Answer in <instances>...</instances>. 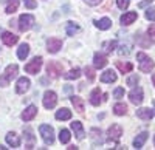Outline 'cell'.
Masks as SVG:
<instances>
[{"label": "cell", "mask_w": 155, "mask_h": 150, "mask_svg": "<svg viewBox=\"0 0 155 150\" xmlns=\"http://www.w3.org/2000/svg\"><path fill=\"white\" fill-rule=\"evenodd\" d=\"M71 104L74 105V110L79 111V113H82L84 111V101L79 97V96H71Z\"/></svg>", "instance_id": "obj_26"}, {"label": "cell", "mask_w": 155, "mask_h": 150, "mask_svg": "<svg viewBox=\"0 0 155 150\" xmlns=\"http://www.w3.org/2000/svg\"><path fill=\"white\" fill-rule=\"evenodd\" d=\"M42 68V57H34L31 62H28L27 65H25V71L30 73V74H37L39 70Z\"/></svg>", "instance_id": "obj_6"}, {"label": "cell", "mask_w": 155, "mask_h": 150, "mask_svg": "<svg viewBox=\"0 0 155 150\" xmlns=\"http://www.w3.org/2000/svg\"><path fill=\"white\" fill-rule=\"evenodd\" d=\"M113 96H115L116 99H121V97L124 96V88H123V87H118V88H115Z\"/></svg>", "instance_id": "obj_37"}, {"label": "cell", "mask_w": 155, "mask_h": 150, "mask_svg": "<svg viewBox=\"0 0 155 150\" xmlns=\"http://www.w3.org/2000/svg\"><path fill=\"white\" fill-rule=\"evenodd\" d=\"M62 71H64V67H62L61 62L53 60V62H50V64L47 65V73H48V76H51V78H59L62 74Z\"/></svg>", "instance_id": "obj_4"}, {"label": "cell", "mask_w": 155, "mask_h": 150, "mask_svg": "<svg viewBox=\"0 0 155 150\" xmlns=\"http://www.w3.org/2000/svg\"><path fill=\"white\" fill-rule=\"evenodd\" d=\"M36 115H37V107L30 105V107L25 108V111L22 113V119H23V121H31V119H34Z\"/></svg>", "instance_id": "obj_14"}, {"label": "cell", "mask_w": 155, "mask_h": 150, "mask_svg": "<svg viewBox=\"0 0 155 150\" xmlns=\"http://www.w3.org/2000/svg\"><path fill=\"white\" fill-rule=\"evenodd\" d=\"M56 102H58V96H56V93L54 91H45V94H44V107L45 108H53L54 105H56Z\"/></svg>", "instance_id": "obj_8"}, {"label": "cell", "mask_w": 155, "mask_h": 150, "mask_svg": "<svg viewBox=\"0 0 155 150\" xmlns=\"http://www.w3.org/2000/svg\"><path fill=\"white\" fill-rule=\"evenodd\" d=\"M137 116L143 121H150L153 116V110L152 108H140V110H137Z\"/></svg>", "instance_id": "obj_16"}, {"label": "cell", "mask_w": 155, "mask_h": 150, "mask_svg": "<svg viewBox=\"0 0 155 150\" xmlns=\"http://www.w3.org/2000/svg\"><path fill=\"white\" fill-rule=\"evenodd\" d=\"M5 2H6L5 11L8 12V14H14V12L17 11V8H19V0H5Z\"/></svg>", "instance_id": "obj_23"}, {"label": "cell", "mask_w": 155, "mask_h": 150, "mask_svg": "<svg viewBox=\"0 0 155 150\" xmlns=\"http://www.w3.org/2000/svg\"><path fill=\"white\" fill-rule=\"evenodd\" d=\"M84 2H87V5H92V6H96L101 0H84Z\"/></svg>", "instance_id": "obj_40"}, {"label": "cell", "mask_w": 155, "mask_h": 150, "mask_svg": "<svg viewBox=\"0 0 155 150\" xmlns=\"http://www.w3.org/2000/svg\"><path fill=\"white\" fill-rule=\"evenodd\" d=\"M146 139H147V133H146V132L137 135V138L134 139V145H135V148H141V147H143V144L146 142Z\"/></svg>", "instance_id": "obj_25"}, {"label": "cell", "mask_w": 155, "mask_h": 150, "mask_svg": "<svg viewBox=\"0 0 155 150\" xmlns=\"http://www.w3.org/2000/svg\"><path fill=\"white\" fill-rule=\"evenodd\" d=\"M39 132H41L42 139H44L45 144L50 145V144L54 142V130H53V127H50L48 124H42V126L39 127Z\"/></svg>", "instance_id": "obj_3"}, {"label": "cell", "mask_w": 155, "mask_h": 150, "mask_svg": "<svg viewBox=\"0 0 155 150\" xmlns=\"http://www.w3.org/2000/svg\"><path fill=\"white\" fill-rule=\"evenodd\" d=\"M95 25H96L99 30L106 31V30H109V28L112 27V20H110L109 17H102V19H99L98 22H95Z\"/></svg>", "instance_id": "obj_21"}, {"label": "cell", "mask_w": 155, "mask_h": 150, "mask_svg": "<svg viewBox=\"0 0 155 150\" xmlns=\"http://www.w3.org/2000/svg\"><path fill=\"white\" fill-rule=\"evenodd\" d=\"M152 81H153V85H155V74H153V76H152Z\"/></svg>", "instance_id": "obj_42"}, {"label": "cell", "mask_w": 155, "mask_h": 150, "mask_svg": "<svg viewBox=\"0 0 155 150\" xmlns=\"http://www.w3.org/2000/svg\"><path fill=\"white\" fill-rule=\"evenodd\" d=\"M101 82H104V84L116 82V74H115V71H112V70L104 71V73H102V76H101Z\"/></svg>", "instance_id": "obj_18"}, {"label": "cell", "mask_w": 155, "mask_h": 150, "mask_svg": "<svg viewBox=\"0 0 155 150\" xmlns=\"http://www.w3.org/2000/svg\"><path fill=\"white\" fill-rule=\"evenodd\" d=\"M17 71H19V67H17L16 64L8 65L6 70H5V73H3V76L0 78V87H6V85H9L11 79L17 76Z\"/></svg>", "instance_id": "obj_1"}, {"label": "cell", "mask_w": 155, "mask_h": 150, "mask_svg": "<svg viewBox=\"0 0 155 150\" xmlns=\"http://www.w3.org/2000/svg\"><path fill=\"white\" fill-rule=\"evenodd\" d=\"M84 73H85V76H87V79H88L90 82L95 81V70H93L92 67H85Z\"/></svg>", "instance_id": "obj_32"}, {"label": "cell", "mask_w": 155, "mask_h": 150, "mask_svg": "<svg viewBox=\"0 0 155 150\" xmlns=\"http://www.w3.org/2000/svg\"><path fill=\"white\" fill-rule=\"evenodd\" d=\"M101 90L99 88H95L92 93H90V104L92 105H95V107H98L99 104H101Z\"/></svg>", "instance_id": "obj_19"}, {"label": "cell", "mask_w": 155, "mask_h": 150, "mask_svg": "<svg viewBox=\"0 0 155 150\" xmlns=\"http://www.w3.org/2000/svg\"><path fill=\"white\" fill-rule=\"evenodd\" d=\"M70 138H71L70 132H68L67 129H62L61 133H59V141H61L62 144H67V142H70Z\"/></svg>", "instance_id": "obj_29"}, {"label": "cell", "mask_w": 155, "mask_h": 150, "mask_svg": "<svg viewBox=\"0 0 155 150\" xmlns=\"http://www.w3.org/2000/svg\"><path fill=\"white\" fill-rule=\"evenodd\" d=\"M28 88H30V79L20 78V79L17 81V84H16V93L22 94V93H25V91H28Z\"/></svg>", "instance_id": "obj_11"}, {"label": "cell", "mask_w": 155, "mask_h": 150, "mask_svg": "<svg viewBox=\"0 0 155 150\" xmlns=\"http://www.w3.org/2000/svg\"><path fill=\"white\" fill-rule=\"evenodd\" d=\"M144 16H146L147 20H155V8H149Z\"/></svg>", "instance_id": "obj_36"}, {"label": "cell", "mask_w": 155, "mask_h": 150, "mask_svg": "<svg viewBox=\"0 0 155 150\" xmlns=\"http://www.w3.org/2000/svg\"><path fill=\"white\" fill-rule=\"evenodd\" d=\"M2 40L6 46H12V45H16L17 40H19V37L16 34H12V33H3L2 34Z\"/></svg>", "instance_id": "obj_12"}, {"label": "cell", "mask_w": 155, "mask_h": 150, "mask_svg": "<svg viewBox=\"0 0 155 150\" xmlns=\"http://www.w3.org/2000/svg\"><path fill=\"white\" fill-rule=\"evenodd\" d=\"M107 138H109V141H118L120 138H121V135H123V129H121V126H118V124H113V126L109 129V132H107Z\"/></svg>", "instance_id": "obj_9"}, {"label": "cell", "mask_w": 155, "mask_h": 150, "mask_svg": "<svg viewBox=\"0 0 155 150\" xmlns=\"http://www.w3.org/2000/svg\"><path fill=\"white\" fill-rule=\"evenodd\" d=\"M129 3H130V0H116V5H118L120 9H126Z\"/></svg>", "instance_id": "obj_38"}, {"label": "cell", "mask_w": 155, "mask_h": 150, "mask_svg": "<svg viewBox=\"0 0 155 150\" xmlns=\"http://www.w3.org/2000/svg\"><path fill=\"white\" fill-rule=\"evenodd\" d=\"M71 129H73V132H74V135H76V138L78 139H84V129H82V124L79 122V121H74V122H71Z\"/></svg>", "instance_id": "obj_17"}, {"label": "cell", "mask_w": 155, "mask_h": 150, "mask_svg": "<svg viewBox=\"0 0 155 150\" xmlns=\"http://www.w3.org/2000/svg\"><path fill=\"white\" fill-rule=\"evenodd\" d=\"M113 113L115 115H118V116H124L127 113V105L126 104H115L113 105Z\"/></svg>", "instance_id": "obj_28"}, {"label": "cell", "mask_w": 155, "mask_h": 150, "mask_svg": "<svg viewBox=\"0 0 155 150\" xmlns=\"http://www.w3.org/2000/svg\"><path fill=\"white\" fill-rule=\"evenodd\" d=\"M47 46H48L50 53H58L62 48V40L56 39V37H51V39H48V42H47Z\"/></svg>", "instance_id": "obj_10"}, {"label": "cell", "mask_w": 155, "mask_h": 150, "mask_svg": "<svg viewBox=\"0 0 155 150\" xmlns=\"http://www.w3.org/2000/svg\"><path fill=\"white\" fill-rule=\"evenodd\" d=\"M104 48H106V51H107V53H112L113 49L116 48V40H110V42H106V43H104Z\"/></svg>", "instance_id": "obj_33"}, {"label": "cell", "mask_w": 155, "mask_h": 150, "mask_svg": "<svg viewBox=\"0 0 155 150\" xmlns=\"http://www.w3.org/2000/svg\"><path fill=\"white\" fill-rule=\"evenodd\" d=\"M138 19V12L137 11H130V12H126V14L121 16V23L123 25H130Z\"/></svg>", "instance_id": "obj_13"}, {"label": "cell", "mask_w": 155, "mask_h": 150, "mask_svg": "<svg viewBox=\"0 0 155 150\" xmlns=\"http://www.w3.org/2000/svg\"><path fill=\"white\" fill-rule=\"evenodd\" d=\"M56 119H59V121H68V119H71V111H70L68 108H61V110H58Z\"/></svg>", "instance_id": "obj_24"}, {"label": "cell", "mask_w": 155, "mask_h": 150, "mask_svg": "<svg viewBox=\"0 0 155 150\" xmlns=\"http://www.w3.org/2000/svg\"><path fill=\"white\" fill-rule=\"evenodd\" d=\"M28 54H30V45H28V43H22V45L17 48V56H19V59L25 60Z\"/></svg>", "instance_id": "obj_22"}, {"label": "cell", "mask_w": 155, "mask_h": 150, "mask_svg": "<svg viewBox=\"0 0 155 150\" xmlns=\"http://www.w3.org/2000/svg\"><path fill=\"white\" fill-rule=\"evenodd\" d=\"M153 144H155V136H153Z\"/></svg>", "instance_id": "obj_43"}, {"label": "cell", "mask_w": 155, "mask_h": 150, "mask_svg": "<svg viewBox=\"0 0 155 150\" xmlns=\"http://www.w3.org/2000/svg\"><path fill=\"white\" fill-rule=\"evenodd\" d=\"M93 64L96 68H104L107 65V57L104 54H101V53H95L93 56Z\"/></svg>", "instance_id": "obj_15"}, {"label": "cell", "mask_w": 155, "mask_h": 150, "mask_svg": "<svg viewBox=\"0 0 155 150\" xmlns=\"http://www.w3.org/2000/svg\"><path fill=\"white\" fill-rule=\"evenodd\" d=\"M78 31H79V27H78L76 23H73V22H68L67 23V34L68 36H74Z\"/></svg>", "instance_id": "obj_31"}, {"label": "cell", "mask_w": 155, "mask_h": 150, "mask_svg": "<svg viewBox=\"0 0 155 150\" xmlns=\"http://www.w3.org/2000/svg\"><path fill=\"white\" fill-rule=\"evenodd\" d=\"M34 25V17L31 14H22L19 17V30L20 31H28Z\"/></svg>", "instance_id": "obj_5"}, {"label": "cell", "mask_w": 155, "mask_h": 150, "mask_svg": "<svg viewBox=\"0 0 155 150\" xmlns=\"http://www.w3.org/2000/svg\"><path fill=\"white\" fill-rule=\"evenodd\" d=\"M6 142H8L12 148L20 147V139H19V136H17L16 133H8V135H6Z\"/></svg>", "instance_id": "obj_20"}, {"label": "cell", "mask_w": 155, "mask_h": 150, "mask_svg": "<svg viewBox=\"0 0 155 150\" xmlns=\"http://www.w3.org/2000/svg\"><path fill=\"white\" fill-rule=\"evenodd\" d=\"M137 59L140 62V71H143V73H150L153 70V60L144 54V53H138L137 54Z\"/></svg>", "instance_id": "obj_2"}, {"label": "cell", "mask_w": 155, "mask_h": 150, "mask_svg": "<svg viewBox=\"0 0 155 150\" xmlns=\"http://www.w3.org/2000/svg\"><path fill=\"white\" fill-rule=\"evenodd\" d=\"M79 76H81V70H79V68H73V70H70L64 78L68 79V81H71V79H78Z\"/></svg>", "instance_id": "obj_30"}, {"label": "cell", "mask_w": 155, "mask_h": 150, "mask_svg": "<svg viewBox=\"0 0 155 150\" xmlns=\"http://www.w3.org/2000/svg\"><path fill=\"white\" fill-rule=\"evenodd\" d=\"M138 81H140V78L137 76V74H132V76L127 79V85H130V87H135V85L138 84Z\"/></svg>", "instance_id": "obj_34"}, {"label": "cell", "mask_w": 155, "mask_h": 150, "mask_svg": "<svg viewBox=\"0 0 155 150\" xmlns=\"http://www.w3.org/2000/svg\"><path fill=\"white\" fill-rule=\"evenodd\" d=\"M150 2H153V0H146V2H141V3H140V6L143 8V6H146L147 3H150Z\"/></svg>", "instance_id": "obj_41"}, {"label": "cell", "mask_w": 155, "mask_h": 150, "mask_svg": "<svg viewBox=\"0 0 155 150\" xmlns=\"http://www.w3.org/2000/svg\"><path fill=\"white\" fill-rule=\"evenodd\" d=\"M116 68L124 74V73H130L134 70V65L130 64V62H126V64H123V62H116Z\"/></svg>", "instance_id": "obj_27"}, {"label": "cell", "mask_w": 155, "mask_h": 150, "mask_svg": "<svg viewBox=\"0 0 155 150\" xmlns=\"http://www.w3.org/2000/svg\"><path fill=\"white\" fill-rule=\"evenodd\" d=\"M129 99L130 102L135 104V105H140L144 99V94H143V88L141 87H137V88H132V91L129 93Z\"/></svg>", "instance_id": "obj_7"}, {"label": "cell", "mask_w": 155, "mask_h": 150, "mask_svg": "<svg viewBox=\"0 0 155 150\" xmlns=\"http://www.w3.org/2000/svg\"><path fill=\"white\" fill-rule=\"evenodd\" d=\"M23 3H25V6H27L28 9H34V8H37V3L34 2V0H23Z\"/></svg>", "instance_id": "obj_39"}, {"label": "cell", "mask_w": 155, "mask_h": 150, "mask_svg": "<svg viewBox=\"0 0 155 150\" xmlns=\"http://www.w3.org/2000/svg\"><path fill=\"white\" fill-rule=\"evenodd\" d=\"M147 37H149V39H152V40L155 42V23H152L150 27L147 28Z\"/></svg>", "instance_id": "obj_35"}]
</instances>
